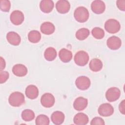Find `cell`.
<instances>
[{"label":"cell","instance_id":"cell-1","mask_svg":"<svg viewBox=\"0 0 125 125\" xmlns=\"http://www.w3.org/2000/svg\"><path fill=\"white\" fill-rule=\"evenodd\" d=\"M25 98L24 95L19 91L12 93L9 97L8 102L14 107H19L24 103Z\"/></svg>","mask_w":125,"mask_h":125},{"label":"cell","instance_id":"cell-2","mask_svg":"<svg viewBox=\"0 0 125 125\" xmlns=\"http://www.w3.org/2000/svg\"><path fill=\"white\" fill-rule=\"evenodd\" d=\"M89 12L83 6L77 7L74 12V17L75 20L79 22H84L89 18Z\"/></svg>","mask_w":125,"mask_h":125},{"label":"cell","instance_id":"cell-3","mask_svg":"<svg viewBox=\"0 0 125 125\" xmlns=\"http://www.w3.org/2000/svg\"><path fill=\"white\" fill-rule=\"evenodd\" d=\"M104 28L107 32L115 34L120 30L121 25L118 21L115 19H109L104 23Z\"/></svg>","mask_w":125,"mask_h":125},{"label":"cell","instance_id":"cell-4","mask_svg":"<svg viewBox=\"0 0 125 125\" xmlns=\"http://www.w3.org/2000/svg\"><path fill=\"white\" fill-rule=\"evenodd\" d=\"M74 60L77 65L83 66L85 65L88 62L89 55L85 51L80 50L75 55Z\"/></svg>","mask_w":125,"mask_h":125},{"label":"cell","instance_id":"cell-5","mask_svg":"<svg viewBox=\"0 0 125 125\" xmlns=\"http://www.w3.org/2000/svg\"><path fill=\"white\" fill-rule=\"evenodd\" d=\"M121 91L116 87L109 88L105 93V98L109 102H113L117 101L120 97Z\"/></svg>","mask_w":125,"mask_h":125},{"label":"cell","instance_id":"cell-6","mask_svg":"<svg viewBox=\"0 0 125 125\" xmlns=\"http://www.w3.org/2000/svg\"><path fill=\"white\" fill-rule=\"evenodd\" d=\"M90 79L84 76L78 77L75 81V84L77 87L81 90L87 89L90 87Z\"/></svg>","mask_w":125,"mask_h":125},{"label":"cell","instance_id":"cell-7","mask_svg":"<svg viewBox=\"0 0 125 125\" xmlns=\"http://www.w3.org/2000/svg\"><path fill=\"white\" fill-rule=\"evenodd\" d=\"M113 107L108 103H104L100 105L98 108L99 114L103 117H108L113 114Z\"/></svg>","mask_w":125,"mask_h":125},{"label":"cell","instance_id":"cell-8","mask_svg":"<svg viewBox=\"0 0 125 125\" xmlns=\"http://www.w3.org/2000/svg\"><path fill=\"white\" fill-rule=\"evenodd\" d=\"M55 102V99L54 96L49 93H44L42 95L41 99L42 105L47 108H49L53 106Z\"/></svg>","mask_w":125,"mask_h":125},{"label":"cell","instance_id":"cell-9","mask_svg":"<svg viewBox=\"0 0 125 125\" xmlns=\"http://www.w3.org/2000/svg\"><path fill=\"white\" fill-rule=\"evenodd\" d=\"M11 22L14 25H18L22 23L24 21V15L20 10H14L10 15Z\"/></svg>","mask_w":125,"mask_h":125},{"label":"cell","instance_id":"cell-10","mask_svg":"<svg viewBox=\"0 0 125 125\" xmlns=\"http://www.w3.org/2000/svg\"><path fill=\"white\" fill-rule=\"evenodd\" d=\"M106 43L107 46L110 49L117 50L121 46L122 41L119 37L113 36L107 39Z\"/></svg>","mask_w":125,"mask_h":125},{"label":"cell","instance_id":"cell-11","mask_svg":"<svg viewBox=\"0 0 125 125\" xmlns=\"http://www.w3.org/2000/svg\"><path fill=\"white\" fill-rule=\"evenodd\" d=\"M92 11L97 14L103 13L105 9V5L103 1L96 0L92 1L91 4Z\"/></svg>","mask_w":125,"mask_h":125},{"label":"cell","instance_id":"cell-12","mask_svg":"<svg viewBox=\"0 0 125 125\" xmlns=\"http://www.w3.org/2000/svg\"><path fill=\"white\" fill-rule=\"evenodd\" d=\"M56 8L59 13L65 14L69 11L70 4L67 0H60L57 2L56 4Z\"/></svg>","mask_w":125,"mask_h":125},{"label":"cell","instance_id":"cell-13","mask_svg":"<svg viewBox=\"0 0 125 125\" xmlns=\"http://www.w3.org/2000/svg\"><path fill=\"white\" fill-rule=\"evenodd\" d=\"M88 104L87 99L79 97L75 99L73 103V107L77 111H82L84 109Z\"/></svg>","mask_w":125,"mask_h":125},{"label":"cell","instance_id":"cell-14","mask_svg":"<svg viewBox=\"0 0 125 125\" xmlns=\"http://www.w3.org/2000/svg\"><path fill=\"white\" fill-rule=\"evenodd\" d=\"M6 39L10 44L15 46L19 45L21 41L20 35L13 31H10L7 34Z\"/></svg>","mask_w":125,"mask_h":125},{"label":"cell","instance_id":"cell-15","mask_svg":"<svg viewBox=\"0 0 125 125\" xmlns=\"http://www.w3.org/2000/svg\"><path fill=\"white\" fill-rule=\"evenodd\" d=\"M13 74L18 77L25 76L28 72L26 67L22 64H16L12 68Z\"/></svg>","mask_w":125,"mask_h":125},{"label":"cell","instance_id":"cell-16","mask_svg":"<svg viewBox=\"0 0 125 125\" xmlns=\"http://www.w3.org/2000/svg\"><path fill=\"white\" fill-rule=\"evenodd\" d=\"M25 95L30 99H35L39 95V89L35 85H29L26 88Z\"/></svg>","mask_w":125,"mask_h":125},{"label":"cell","instance_id":"cell-17","mask_svg":"<svg viewBox=\"0 0 125 125\" xmlns=\"http://www.w3.org/2000/svg\"><path fill=\"white\" fill-rule=\"evenodd\" d=\"M54 6V2L51 0H42L40 4V7L41 11L45 13L51 12L53 9Z\"/></svg>","mask_w":125,"mask_h":125},{"label":"cell","instance_id":"cell-18","mask_svg":"<svg viewBox=\"0 0 125 125\" xmlns=\"http://www.w3.org/2000/svg\"><path fill=\"white\" fill-rule=\"evenodd\" d=\"M64 115L63 112L60 111L54 112L51 116V121L55 125H59L62 124L64 120Z\"/></svg>","mask_w":125,"mask_h":125},{"label":"cell","instance_id":"cell-19","mask_svg":"<svg viewBox=\"0 0 125 125\" xmlns=\"http://www.w3.org/2000/svg\"><path fill=\"white\" fill-rule=\"evenodd\" d=\"M55 30L54 25L49 21L42 23L41 25V32L45 35H51L53 34Z\"/></svg>","mask_w":125,"mask_h":125},{"label":"cell","instance_id":"cell-20","mask_svg":"<svg viewBox=\"0 0 125 125\" xmlns=\"http://www.w3.org/2000/svg\"><path fill=\"white\" fill-rule=\"evenodd\" d=\"M87 115L83 113H78L74 117L73 122L77 125H85L88 122Z\"/></svg>","mask_w":125,"mask_h":125},{"label":"cell","instance_id":"cell-21","mask_svg":"<svg viewBox=\"0 0 125 125\" xmlns=\"http://www.w3.org/2000/svg\"><path fill=\"white\" fill-rule=\"evenodd\" d=\"M59 56L61 61L66 63L71 60L72 58V53L67 49L62 48L59 51Z\"/></svg>","mask_w":125,"mask_h":125},{"label":"cell","instance_id":"cell-22","mask_svg":"<svg viewBox=\"0 0 125 125\" xmlns=\"http://www.w3.org/2000/svg\"><path fill=\"white\" fill-rule=\"evenodd\" d=\"M89 66L90 69L94 72L100 71L103 68V62L99 59L94 58L91 60L89 62Z\"/></svg>","mask_w":125,"mask_h":125},{"label":"cell","instance_id":"cell-23","mask_svg":"<svg viewBox=\"0 0 125 125\" xmlns=\"http://www.w3.org/2000/svg\"><path fill=\"white\" fill-rule=\"evenodd\" d=\"M57 55L56 49L52 47L46 48L44 53L45 59L48 61H52L55 60L57 57Z\"/></svg>","mask_w":125,"mask_h":125},{"label":"cell","instance_id":"cell-24","mask_svg":"<svg viewBox=\"0 0 125 125\" xmlns=\"http://www.w3.org/2000/svg\"><path fill=\"white\" fill-rule=\"evenodd\" d=\"M28 39L30 42L34 43L39 42L41 39L40 33L37 30H32L28 34Z\"/></svg>","mask_w":125,"mask_h":125},{"label":"cell","instance_id":"cell-25","mask_svg":"<svg viewBox=\"0 0 125 125\" xmlns=\"http://www.w3.org/2000/svg\"><path fill=\"white\" fill-rule=\"evenodd\" d=\"M89 30L86 28H82L79 29L76 33V38L80 41L84 40L89 35Z\"/></svg>","mask_w":125,"mask_h":125},{"label":"cell","instance_id":"cell-26","mask_svg":"<svg viewBox=\"0 0 125 125\" xmlns=\"http://www.w3.org/2000/svg\"><path fill=\"white\" fill-rule=\"evenodd\" d=\"M21 118L25 122H29L35 118V113L31 109H26L22 111L21 113Z\"/></svg>","mask_w":125,"mask_h":125},{"label":"cell","instance_id":"cell-27","mask_svg":"<svg viewBox=\"0 0 125 125\" xmlns=\"http://www.w3.org/2000/svg\"><path fill=\"white\" fill-rule=\"evenodd\" d=\"M49 118L45 115L41 114L37 116L35 120L37 125H48L49 124Z\"/></svg>","mask_w":125,"mask_h":125},{"label":"cell","instance_id":"cell-28","mask_svg":"<svg viewBox=\"0 0 125 125\" xmlns=\"http://www.w3.org/2000/svg\"><path fill=\"white\" fill-rule=\"evenodd\" d=\"M91 34L95 39L98 40L103 39L104 36V30L98 27H94L91 31Z\"/></svg>","mask_w":125,"mask_h":125},{"label":"cell","instance_id":"cell-29","mask_svg":"<svg viewBox=\"0 0 125 125\" xmlns=\"http://www.w3.org/2000/svg\"><path fill=\"white\" fill-rule=\"evenodd\" d=\"M11 7L10 1L8 0H1L0 1V10L3 12H7L10 10Z\"/></svg>","mask_w":125,"mask_h":125},{"label":"cell","instance_id":"cell-30","mask_svg":"<svg viewBox=\"0 0 125 125\" xmlns=\"http://www.w3.org/2000/svg\"><path fill=\"white\" fill-rule=\"evenodd\" d=\"M9 74L7 71H1L0 72V83H5L9 78Z\"/></svg>","mask_w":125,"mask_h":125},{"label":"cell","instance_id":"cell-31","mask_svg":"<svg viewBox=\"0 0 125 125\" xmlns=\"http://www.w3.org/2000/svg\"><path fill=\"white\" fill-rule=\"evenodd\" d=\"M105 124L104 120L100 117H96L94 118L90 122V125H104Z\"/></svg>","mask_w":125,"mask_h":125},{"label":"cell","instance_id":"cell-32","mask_svg":"<svg viewBox=\"0 0 125 125\" xmlns=\"http://www.w3.org/2000/svg\"><path fill=\"white\" fill-rule=\"evenodd\" d=\"M116 4L118 8L123 11L125 10V0H119L116 1Z\"/></svg>","mask_w":125,"mask_h":125},{"label":"cell","instance_id":"cell-33","mask_svg":"<svg viewBox=\"0 0 125 125\" xmlns=\"http://www.w3.org/2000/svg\"><path fill=\"white\" fill-rule=\"evenodd\" d=\"M125 100H123L120 104L119 105V109L120 112L123 115L125 114Z\"/></svg>","mask_w":125,"mask_h":125},{"label":"cell","instance_id":"cell-34","mask_svg":"<svg viewBox=\"0 0 125 125\" xmlns=\"http://www.w3.org/2000/svg\"><path fill=\"white\" fill-rule=\"evenodd\" d=\"M5 62L4 59L2 57H0V71H2L5 67Z\"/></svg>","mask_w":125,"mask_h":125}]
</instances>
